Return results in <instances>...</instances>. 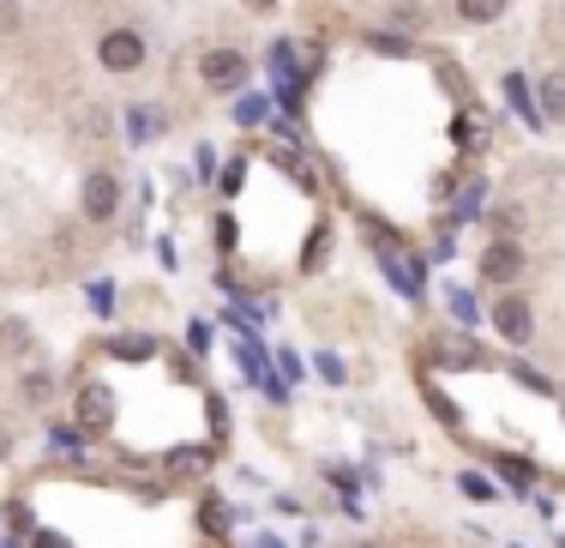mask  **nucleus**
I'll list each match as a JSON object with an SVG mask.
<instances>
[{
    "mask_svg": "<svg viewBox=\"0 0 565 548\" xmlns=\"http://www.w3.org/2000/svg\"><path fill=\"white\" fill-rule=\"evenodd\" d=\"M97 54H103L109 73H139V66H145V37H139V30H109Z\"/></svg>",
    "mask_w": 565,
    "mask_h": 548,
    "instance_id": "f257e3e1",
    "label": "nucleus"
},
{
    "mask_svg": "<svg viewBox=\"0 0 565 548\" xmlns=\"http://www.w3.org/2000/svg\"><path fill=\"white\" fill-rule=\"evenodd\" d=\"M493 326H500L505 344H529V326H536V313H529L524 296H500V308H493Z\"/></svg>",
    "mask_w": 565,
    "mask_h": 548,
    "instance_id": "f03ea898",
    "label": "nucleus"
},
{
    "mask_svg": "<svg viewBox=\"0 0 565 548\" xmlns=\"http://www.w3.org/2000/svg\"><path fill=\"white\" fill-rule=\"evenodd\" d=\"M241 73H247V66H241V54H235V49H211L205 61H199V78H205L211 91H229V85H241Z\"/></svg>",
    "mask_w": 565,
    "mask_h": 548,
    "instance_id": "7ed1b4c3",
    "label": "nucleus"
},
{
    "mask_svg": "<svg viewBox=\"0 0 565 548\" xmlns=\"http://www.w3.org/2000/svg\"><path fill=\"white\" fill-rule=\"evenodd\" d=\"M517 272H524V248H517V241H493V248L481 253V277H488V284H512Z\"/></svg>",
    "mask_w": 565,
    "mask_h": 548,
    "instance_id": "20e7f679",
    "label": "nucleus"
},
{
    "mask_svg": "<svg viewBox=\"0 0 565 548\" xmlns=\"http://www.w3.org/2000/svg\"><path fill=\"white\" fill-rule=\"evenodd\" d=\"M115 205H121V187H115V175H90L85 182V217L90 223H103V217H115Z\"/></svg>",
    "mask_w": 565,
    "mask_h": 548,
    "instance_id": "39448f33",
    "label": "nucleus"
},
{
    "mask_svg": "<svg viewBox=\"0 0 565 548\" xmlns=\"http://www.w3.org/2000/svg\"><path fill=\"white\" fill-rule=\"evenodd\" d=\"M109 416H115L109 386H85V391H78V422H85V428H109Z\"/></svg>",
    "mask_w": 565,
    "mask_h": 548,
    "instance_id": "423d86ee",
    "label": "nucleus"
},
{
    "mask_svg": "<svg viewBox=\"0 0 565 548\" xmlns=\"http://www.w3.org/2000/svg\"><path fill=\"white\" fill-rule=\"evenodd\" d=\"M505 97H512V109L529 121V127H548V115H541V103H536V85H524V73L505 78Z\"/></svg>",
    "mask_w": 565,
    "mask_h": 548,
    "instance_id": "0eeeda50",
    "label": "nucleus"
},
{
    "mask_svg": "<svg viewBox=\"0 0 565 548\" xmlns=\"http://www.w3.org/2000/svg\"><path fill=\"white\" fill-rule=\"evenodd\" d=\"M536 103H541V115H548V121H565V73H548V78H541Z\"/></svg>",
    "mask_w": 565,
    "mask_h": 548,
    "instance_id": "6e6552de",
    "label": "nucleus"
},
{
    "mask_svg": "<svg viewBox=\"0 0 565 548\" xmlns=\"http://www.w3.org/2000/svg\"><path fill=\"white\" fill-rule=\"evenodd\" d=\"M271 73H277L282 91L296 97V73H301V66H296V49H289V42H277V49H271Z\"/></svg>",
    "mask_w": 565,
    "mask_h": 548,
    "instance_id": "1a4fd4ad",
    "label": "nucleus"
},
{
    "mask_svg": "<svg viewBox=\"0 0 565 548\" xmlns=\"http://www.w3.org/2000/svg\"><path fill=\"white\" fill-rule=\"evenodd\" d=\"M457 13L469 18V25H493V18L505 13V0H457Z\"/></svg>",
    "mask_w": 565,
    "mask_h": 548,
    "instance_id": "9d476101",
    "label": "nucleus"
},
{
    "mask_svg": "<svg viewBox=\"0 0 565 548\" xmlns=\"http://www.w3.org/2000/svg\"><path fill=\"white\" fill-rule=\"evenodd\" d=\"M457 488H463V495H469V500H493V495H500V488H493L488 476H476V470H469V476H463Z\"/></svg>",
    "mask_w": 565,
    "mask_h": 548,
    "instance_id": "9b49d317",
    "label": "nucleus"
},
{
    "mask_svg": "<svg viewBox=\"0 0 565 548\" xmlns=\"http://www.w3.org/2000/svg\"><path fill=\"white\" fill-rule=\"evenodd\" d=\"M25 398H30V404H42V398H49V374H30L25 379Z\"/></svg>",
    "mask_w": 565,
    "mask_h": 548,
    "instance_id": "f8f14e48",
    "label": "nucleus"
},
{
    "mask_svg": "<svg viewBox=\"0 0 565 548\" xmlns=\"http://www.w3.org/2000/svg\"><path fill=\"white\" fill-rule=\"evenodd\" d=\"M127 127H133V139H151V133H156V115H139V109H133Z\"/></svg>",
    "mask_w": 565,
    "mask_h": 548,
    "instance_id": "ddd939ff",
    "label": "nucleus"
},
{
    "mask_svg": "<svg viewBox=\"0 0 565 548\" xmlns=\"http://www.w3.org/2000/svg\"><path fill=\"white\" fill-rule=\"evenodd\" d=\"M0 350H25V326H0Z\"/></svg>",
    "mask_w": 565,
    "mask_h": 548,
    "instance_id": "4468645a",
    "label": "nucleus"
},
{
    "mask_svg": "<svg viewBox=\"0 0 565 548\" xmlns=\"http://www.w3.org/2000/svg\"><path fill=\"white\" fill-rule=\"evenodd\" d=\"M115 356H151V344H145V338H121Z\"/></svg>",
    "mask_w": 565,
    "mask_h": 548,
    "instance_id": "2eb2a0df",
    "label": "nucleus"
},
{
    "mask_svg": "<svg viewBox=\"0 0 565 548\" xmlns=\"http://www.w3.org/2000/svg\"><path fill=\"white\" fill-rule=\"evenodd\" d=\"M373 49H379V54H410V42H398V37H373Z\"/></svg>",
    "mask_w": 565,
    "mask_h": 548,
    "instance_id": "dca6fc26",
    "label": "nucleus"
},
{
    "mask_svg": "<svg viewBox=\"0 0 565 548\" xmlns=\"http://www.w3.org/2000/svg\"><path fill=\"white\" fill-rule=\"evenodd\" d=\"M235 115H241V121H259V115H265V103H259V97H241V109H235Z\"/></svg>",
    "mask_w": 565,
    "mask_h": 548,
    "instance_id": "f3484780",
    "label": "nucleus"
},
{
    "mask_svg": "<svg viewBox=\"0 0 565 548\" xmlns=\"http://www.w3.org/2000/svg\"><path fill=\"white\" fill-rule=\"evenodd\" d=\"M37 548H66V536H54V531H42V536H37Z\"/></svg>",
    "mask_w": 565,
    "mask_h": 548,
    "instance_id": "a211bd4d",
    "label": "nucleus"
},
{
    "mask_svg": "<svg viewBox=\"0 0 565 548\" xmlns=\"http://www.w3.org/2000/svg\"><path fill=\"white\" fill-rule=\"evenodd\" d=\"M253 7H259V13H265V7H277V0H253Z\"/></svg>",
    "mask_w": 565,
    "mask_h": 548,
    "instance_id": "6ab92c4d",
    "label": "nucleus"
},
{
    "mask_svg": "<svg viewBox=\"0 0 565 548\" xmlns=\"http://www.w3.org/2000/svg\"><path fill=\"white\" fill-rule=\"evenodd\" d=\"M355 548H361V543H355Z\"/></svg>",
    "mask_w": 565,
    "mask_h": 548,
    "instance_id": "aec40b11",
    "label": "nucleus"
}]
</instances>
